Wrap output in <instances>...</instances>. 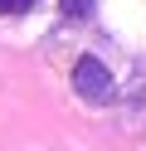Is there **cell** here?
Returning a JSON list of instances; mask_svg holds the SVG:
<instances>
[{
    "mask_svg": "<svg viewBox=\"0 0 146 151\" xmlns=\"http://www.w3.org/2000/svg\"><path fill=\"white\" fill-rule=\"evenodd\" d=\"M73 93L83 102H107L112 98V68H107L102 59H93V54H83V59L73 63Z\"/></svg>",
    "mask_w": 146,
    "mask_h": 151,
    "instance_id": "6da1fadb",
    "label": "cell"
},
{
    "mask_svg": "<svg viewBox=\"0 0 146 151\" xmlns=\"http://www.w3.org/2000/svg\"><path fill=\"white\" fill-rule=\"evenodd\" d=\"M34 0H0V15H19V10H29Z\"/></svg>",
    "mask_w": 146,
    "mask_h": 151,
    "instance_id": "7a4b0ae2",
    "label": "cell"
}]
</instances>
